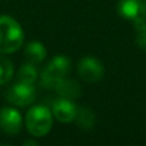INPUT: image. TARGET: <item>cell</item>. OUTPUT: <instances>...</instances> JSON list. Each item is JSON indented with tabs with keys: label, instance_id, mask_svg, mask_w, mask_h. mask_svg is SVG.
<instances>
[{
	"label": "cell",
	"instance_id": "cell-1",
	"mask_svg": "<svg viewBox=\"0 0 146 146\" xmlns=\"http://www.w3.org/2000/svg\"><path fill=\"white\" fill-rule=\"evenodd\" d=\"M23 40L25 33L19 23L9 15H0V54L15 53Z\"/></svg>",
	"mask_w": 146,
	"mask_h": 146
},
{
	"label": "cell",
	"instance_id": "cell-2",
	"mask_svg": "<svg viewBox=\"0 0 146 146\" xmlns=\"http://www.w3.org/2000/svg\"><path fill=\"white\" fill-rule=\"evenodd\" d=\"M25 123L32 136L42 137L53 127V113L45 105H35L27 111Z\"/></svg>",
	"mask_w": 146,
	"mask_h": 146
},
{
	"label": "cell",
	"instance_id": "cell-3",
	"mask_svg": "<svg viewBox=\"0 0 146 146\" xmlns=\"http://www.w3.org/2000/svg\"><path fill=\"white\" fill-rule=\"evenodd\" d=\"M71 72V60L64 55L54 56L48 64L45 69L42 71L40 76V81L42 87L54 90L56 83L62 78L67 77L68 73Z\"/></svg>",
	"mask_w": 146,
	"mask_h": 146
},
{
	"label": "cell",
	"instance_id": "cell-4",
	"mask_svg": "<svg viewBox=\"0 0 146 146\" xmlns=\"http://www.w3.org/2000/svg\"><path fill=\"white\" fill-rule=\"evenodd\" d=\"M119 15L137 25L146 21V0H119L117 5Z\"/></svg>",
	"mask_w": 146,
	"mask_h": 146
},
{
	"label": "cell",
	"instance_id": "cell-5",
	"mask_svg": "<svg viewBox=\"0 0 146 146\" xmlns=\"http://www.w3.org/2000/svg\"><path fill=\"white\" fill-rule=\"evenodd\" d=\"M5 99L13 105L17 106H27L35 101L36 91L33 85H26L22 82H17L9 87L5 92Z\"/></svg>",
	"mask_w": 146,
	"mask_h": 146
},
{
	"label": "cell",
	"instance_id": "cell-6",
	"mask_svg": "<svg viewBox=\"0 0 146 146\" xmlns=\"http://www.w3.org/2000/svg\"><path fill=\"white\" fill-rule=\"evenodd\" d=\"M77 71L80 77L85 82L95 83L100 81L104 76V66L99 59L92 56H86L78 62Z\"/></svg>",
	"mask_w": 146,
	"mask_h": 146
},
{
	"label": "cell",
	"instance_id": "cell-7",
	"mask_svg": "<svg viewBox=\"0 0 146 146\" xmlns=\"http://www.w3.org/2000/svg\"><path fill=\"white\" fill-rule=\"evenodd\" d=\"M0 128L7 135L14 136L22 128V117L17 109L4 106L0 110Z\"/></svg>",
	"mask_w": 146,
	"mask_h": 146
},
{
	"label": "cell",
	"instance_id": "cell-8",
	"mask_svg": "<svg viewBox=\"0 0 146 146\" xmlns=\"http://www.w3.org/2000/svg\"><path fill=\"white\" fill-rule=\"evenodd\" d=\"M53 115L62 123H69L74 121L77 115V106L74 105L72 100L60 98L59 100L54 101L53 108H51Z\"/></svg>",
	"mask_w": 146,
	"mask_h": 146
},
{
	"label": "cell",
	"instance_id": "cell-9",
	"mask_svg": "<svg viewBox=\"0 0 146 146\" xmlns=\"http://www.w3.org/2000/svg\"><path fill=\"white\" fill-rule=\"evenodd\" d=\"M54 90L56 91L60 98L63 99H68V100H74V99H78L81 96V92H82V88H81L80 83L74 80H71V78H62L56 86L54 87Z\"/></svg>",
	"mask_w": 146,
	"mask_h": 146
},
{
	"label": "cell",
	"instance_id": "cell-10",
	"mask_svg": "<svg viewBox=\"0 0 146 146\" xmlns=\"http://www.w3.org/2000/svg\"><path fill=\"white\" fill-rule=\"evenodd\" d=\"M46 48L40 41H31L25 48V55L32 64H38L46 58Z\"/></svg>",
	"mask_w": 146,
	"mask_h": 146
},
{
	"label": "cell",
	"instance_id": "cell-11",
	"mask_svg": "<svg viewBox=\"0 0 146 146\" xmlns=\"http://www.w3.org/2000/svg\"><path fill=\"white\" fill-rule=\"evenodd\" d=\"M17 78H18V82L26 83V85H35L38 78V73H37L35 64L30 63V62L23 64L21 67L19 72H18Z\"/></svg>",
	"mask_w": 146,
	"mask_h": 146
},
{
	"label": "cell",
	"instance_id": "cell-12",
	"mask_svg": "<svg viewBox=\"0 0 146 146\" xmlns=\"http://www.w3.org/2000/svg\"><path fill=\"white\" fill-rule=\"evenodd\" d=\"M74 121L82 129H91L95 124V113L86 106L77 108V115Z\"/></svg>",
	"mask_w": 146,
	"mask_h": 146
},
{
	"label": "cell",
	"instance_id": "cell-13",
	"mask_svg": "<svg viewBox=\"0 0 146 146\" xmlns=\"http://www.w3.org/2000/svg\"><path fill=\"white\" fill-rule=\"evenodd\" d=\"M14 73L12 62L4 55H0V85H5L10 81Z\"/></svg>",
	"mask_w": 146,
	"mask_h": 146
},
{
	"label": "cell",
	"instance_id": "cell-14",
	"mask_svg": "<svg viewBox=\"0 0 146 146\" xmlns=\"http://www.w3.org/2000/svg\"><path fill=\"white\" fill-rule=\"evenodd\" d=\"M136 30V44L141 49L146 50V21L135 25Z\"/></svg>",
	"mask_w": 146,
	"mask_h": 146
},
{
	"label": "cell",
	"instance_id": "cell-15",
	"mask_svg": "<svg viewBox=\"0 0 146 146\" xmlns=\"http://www.w3.org/2000/svg\"><path fill=\"white\" fill-rule=\"evenodd\" d=\"M23 145H26V146H27V145H37V142H36V141H30V140H28V141H25V142H23Z\"/></svg>",
	"mask_w": 146,
	"mask_h": 146
}]
</instances>
